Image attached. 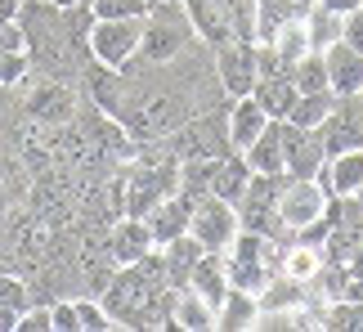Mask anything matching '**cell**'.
Segmentation results:
<instances>
[{"mask_svg": "<svg viewBox=\"0 0 363 332\" xmlns=\"http://www.w3.org/2000/svg\"><path fill=\"white\" fill-rule=\"evenodd\" d=\"M305 301H314L310 287H305L301 279H291V274L278 270L274 279L256 292V314H260V310H296V306H305Z\"/></svg>", "mask_w": 363, "mask_h": 332, "instance_id": "cell-20", "label": "cell"}, {"mask_svg": "<svg viewBox=\"0 0 363 332\" xmlns=\"http://www.w3.org/2000/svg\"><path fill=\"white\" fill-rule=\"evenodd\" d=\"M278 211H283L287 229L296 233V229H305L310 220H318L328 211V189L318 184V179H287L283 198H278Z\"/></svg>", "mask_w": 363, "mask_h": 332, "instance_id": "cell-10", "label": "cell"}, {"mask_svg": "<svg viewBox=\"0 0 363 332\" xmlns=\"http://www.w3.org/2000/svg\"><path fill=\"white\" fill-rule=\"evenodd\" d=\"M314 179L328 189V198H332V193H354L363 184V148H350V153L328 157L323 166H318Z\"/></svg>", "mask_w": 363, "mask_h": 332, "instance_id": "cell-16", "label": "cell"}, {"mask_svg": "<svg viewBox=\"0 0 363 332\" xmlns=\"http://www.w3.org/2000/svg\"><path fill=\"white\" fill-rule=\"evenodd\" d=\"M287 179H291L287 171H274V175L251 171L247 193L238 198V225L251 229V233H260V238H269V243H283V247H291V238H296V233L287 229L283 211H278V198H283Z\"/></svg>", "mask_w": 363, "mask_h": 332, "instance_id": "cell-2", "label": "cell"}, {"mask_svg": "<svg viewBox=\"0 0 363 332\" xmlns=\"http://www.w3.org/2000/svg\"><path fill=\"white\" fill-rule=\"evenodd\" d=\"M247 166L251 171H264V175H274V171H287V157H283V121H269L256 140H251L247 148Z\"/></svg>", "mask_w": 363, "mask_h": 332, "instance_id": "cell-18", "label": "cell"}, {"mask_svg": "<svg viewBox=\"0 0 363 332\" xmlns=\"http://www.w3.org/2000/svg\"><path fill=\"white\" fill-rule=\"evenodd\" d=\"M72 301H77V319H81V328H86V332H108V328H117L113 314L104 310L99 297H72Z\"/></svg>", "mask_w": 363, "mask_h": 332, "instance_id": "cell-33", "label": "cell"}, {"mask_svg": "<svg viewBox=\"0 0 363 332\" xmlns=\"http://www.w3.org/2000/svg\"><path fill=\"white\" fill-rule=\"evenodd\" d=\"M318 265H323V252L318 247H305V243H291L287 247V256H283V274H291V279H301V283H310Z\"/></svg>", "mask_w": 363, "mask_h": 332, "instance_id": "cell-31", "label": "cell"}, {"mask_svg": "<svg viewBox=\"0 0 363 332\" xmlns=\"http://www.w3.org/2000/svg\"><path fill=\"white\" fill-rule=\"evenodd\" d=\"M81 86H72V81H54V77H32L27 72V81L18 86V108L23 117L32 121H45V126H67V121L77 117L81 108Z\"/></svg>", "mask_w": 363, "mask_h": 332, "instance_id": "cell-4", "label": "cell"}, {"mask_svg": "<svg viewBox=\"0 0 363 332\" xmlns=\"http://www.w3.org/2000/svg\"><path fill=\"white\" fill-rule=\"evenodd\" d=\"M139 40H144V18H94L90 27V54L113 72L139 54Z\"/></svg>", "mask_w": 363, "mask_h": 332, "instance_id": "cell-5", "label": "cell"}, {"mask_svg": "<svg viewBox=\"0 0 363 332\" xmlns=\"http://www.w3.org/2000/svg\"><path fill=\"white\" fill-rule=\"evenodd\" d=\"M291 81H296L301 94L332 90V81H328V54H323V50H310L305 59H296V67H291Z\"/></svg>", "mask_w": 363, "mask_h": 332, "instance_id": "cell-28", "label": "cell"}, {"mask_svg": "<svg viewBox=\"0 0 363 332\" xmlns=\"http://www.w3.org/2000/svg\"><path fill=\"white\" fill-rule=\"evenodd\" d=\"M332 99H337L332 90H318V94H301L287 121H291V126H305V131H318V126H323V117H328V108H332Z\"/></svg>", "mask_w": 363, "mask_h": 332, "instance_id": "cell-29", "label": "cell"}, {"mask_svg": "<svg viewBox=\"0 0 363 332\" xmlns=\"http://www.w3.org/2000/svg\"><path fill=\"white\" fill-rule=\"evenodd\" d=\"M283 157H287V175L291 179H314L318 166L328 162V148L318 140V131H305V126L283 121Z\"/></svg>", "mask_w": 363, "mask_h": 332, "instance_id": "cell-9", "label": "cell"}, {"mask_svg": "<svg viewBox=\"0 0 363 332\" xmlns=\"http://www.w3.org/2000/svg\"><path fill=\"white\" fill-rule=\"evenodd\" d=\"M108 247H113V260L117 265H130V260L139 256H148L152 247V233H148V220H139V216H121L113 229H108Z\"/></svg>", "mask_w": 363, "mask_h": 332, "instance_id": "cell-13", "label": "cell"}, {"mask_svg": "<svg viewBox=\"0 0 363 332\" xmlns=\"http://www.w3.org/2000/svg\"><path fill=\"white\" fill-rule=\"evenodd\" d=\"M175 328H189V332H206L216 328V306L206 301L202 292L193 287H179V301H175Z\"/></svg>", "mask_w": 363, "mask_h": 332, "instance_id": "cell-25", "label": "cell"}, {"mask_svg": "<svg viewBox=\"0 0 363 332\" xmlns=\"http://www.w3.org/2000/svg\"><path fill=\"white\" fill-rule=\"evenodd\" d=\"M193 292H202L211 306L220 310V301L229 292V274H225V252H202V260L193 265V279H189Z\"/></svg>", "mask_w": 363, "mask_h": 332, "instance_id": "cell-22", "label": "cell"}, {"mask_svg": "<svg viewBox=\"0 0 363 332\" xmlns=\"http://www.w3.org/2000/svg\"><path fill=\"white\" fill-rule=\"evenodd\" d=\"M310 0H256V45L274 40V32L291 18H305Z\"/></svg>", "mask_w": 363, "mask_h": 332, "instance_id": "cell-23", "label": "cell"}, {"mask_svg": "<svg viewBox=\"0 0 363 332\" xmlns=\"http://www.w3.org/2000/svg\"><path fill=\"white\" fill-rule=\"evenodd\" d=\"M251 99H256L274 121H287L291 108H296V99H301V90H296V81H291V77H256Z\"/></svg>", "mask_w": 363, "mask_h": 332, "instance_id": "cell-17", "label": "cell"}, {"mask_svg": "<svg viewBox=\"0 0 363 332\" xmlns=\"http://www.w3.org/2000/svg\"><path fill=\"white\" fill-rule=\"evenodd\" d=\"M247 179H251V166H247V153L242 148H229L225 157L211 162V193L238 206V198L247 193Z\"/></svg>", "mask_w": 363, "mask_h": 332, "instance_id": "cell-15", "label": "cell"}, {"mask_svg": "<svg viewBox=\"0 0 363 332\" xmlns=\"http://www.w3.org/2000/svg\"><path fill=\"white\" fill-rule=\"evenodd\" d=\"M189 216H193V202L189 198H179V193H171V198H162L152 211L144 216L148 220V233H152V243L166 247L171 238H179V233H189Z\"/></svg>", "mask_w": 363, "mask_h": 332, "instance_id": "cell-14", "label": "cell"}, {"mask_svg": "<svg viewBox=\"0 0 363 332\" xmlns=\"http://www.w3.org/2000/svg\"><path fill=\"white\" fill-rule=\"evenodd\" d=\"M318 140H323L328 157L350 153V148H363V94H337L318 126Z\"/></svg>", "mask_w": 363, "mask_h": 332, "instance_id": "cell-7", "label": "cell"}, {"mask_svg": "<svg viewBox=\"0 0 363 332\" xmlns=\"http://www.w3.org/2000/svg\"><path fill=\"white\" fill-rule=\"evenodd\" d=\"M238 206L206 193V198L193 202V216H189V233L198 238L206 252H229V243L238 238Z\"/></svg>", "mask_w": 363, "mask_h": 332, "instance_id": "cell-6", "label": "cell"}, {"mask_svg": "<svg viewBox=\"0 0 363 332\" xmlns=\"http://www.w3.org/2000/svg\"><path fill=\"white\" fill-rule=\"evenodd\" d=\"M32 63H27V50H0V86H23Z\"/></svg>", "mask_w": 363, "mask_h": 332, "instance_id": "cell-35", "label": "cell"}, {"mask_svg": "<svg viewBox=\"0 0 363 332\" xmlns=\"http://www.w3.org/2000/svg\"><path fill=\"white\" fill-rule=\"evenodd\" d=\"M323 328L328 332H363V301H328Z\"/></svg>", "mask_w": 363, "mask_h": 332, "instance_id": "cell-30", "label": "cell"}, {"mask_svg": "<svg viewBox=\"0 0 363 332\" xmlns=\"http://www.w3.org/2000/svg\"><path fill=\"white\" fill-rule=\"evenodd\" d=\"M269 45L283 54V63L287 67H296V59H305V54H310L314 45H310V27H305V18H291V23H283L274 32V40Z\"/></svg>", "mask_w": 363, "mask_h": 332, "instance_id": "cell-27", "label": "cell"}, {"mask_svg": "<svg viewBox=\"0 0 363 332\" xmlns=\"http://www.w3.org/2000/svg\"><path fill=\"white\" fill-rule=\"evenodd\" d=\"M94 18H144L152 9L148 0H90Z\"/></svg>", "mask_w": 363, "mask_h": 332, "instance_id": "cell-34", "label": "cell"}, {"mask_svg": "<svg viewBox=\"0 0 363 332\" xmlns=\"http://www.w3.org/2000/svg\"><path fill=\"white\" fill-rule=\"evenodd\" d=\"M216 77L229 99H242L256 86V40H229L216 50Z\"/></svg>", "mask_w": 363, "mask_h": 332, "instance_id": "cell-8", "label": "cell"}, {"mask_svg": "<svg viewBox=\"0 0 363 332\" xmlns=\"http://www.w3.org/2000/svg\"><path fill=\"white\" fill-rule=\"evenodd\" d=\"M341 40H350L354 50H363V5L345 13V32H341Z\"/></svg>", "mask_w": 363, "mask_h": 332, "instance_id": "cell-37", "label": "cell"}, {"mask_svg": "<svg viewBox=\"0 0 363 332\" xmlns=\"http://www.w3.org/2000/svg\"><path fill=\"white\" fill-rule=\"evenodd\" d=\"M305 27H310V45L328 50L332 40H341V32H345V13H332V9L318 5V0H310V9H305Z\"/></svg>", "mask_w": 363, "mask_h": 332, "instance_id": "cell-26", "label": "cell"}, {"mask_svg": "<svg viewBox=\"0 0 363 332\" xmlns=\"http://www.w3.org/2000/svg\"><path fill=\"white\" fill-rule=\"evenodd\" d=\"M256 323V292H242V287H229L225 301L216 310V328L220 332H238Z\"/></svg>", "mask_w": 363, "mask_h": 332, "instance_id": "cell-24", "label": "cell"}, {"mask_svg": "<svg viewBox=\"0 0 363 332\" xmlns=\"http://www.w3.org/2000/svg\"><path fill=\"white\" fill-rule=\"evenodd\" d=\"M323 54H328L332 94H363V50H354L350 40H332Z\"/></svg>", "mask_w": 363, "mask_h": 332, "instance_id": "cell-11", "label": "cell"}, {"mask_svg": "<svg viewBox=\"0 0 363 332\" xmlns=\"http://www.w3.org/2000/svg\"><path fill=\"white\" fill-rule=\"evenodd\" d=\"M233 104V99H229ZM229 104H216V108H202L198 117H189L179 131L171 135H162L166 148L179 157V162H193V157H202V162H216V157H225L233 140H229Z\"/></svg>", "mask_w": 363, "mask_h": 332, "instance_id": "cell-3", "label": "cell"}, {"mask_svg": "<svg viewBox=\"0 0 363 332\" xmlns=\"http://www.w3.org/2000/svg\"><path fill=\"white\" fill-rule=\"evenodd\" d=\"M269 121H274V117L264 113V108L251 99V94L233 99V104H229V140H233V148H247L264 126H269Z\"/></svg>", "mask_w": 363, "mask_h": 332, "instance_id": "cell-21", "label": "cell"}, {"mask_svg": "<svg viewBox=\"0 0 363 332\" xmlns=\"http://www.w3.org/2000/svg\"><path fill=\"white\" fill-rule=\"evenodd\" d=\"M193 40H202V36L193 32L184 0H162V5H152L144 13V40H139V54L130 63H139V67L144 63H171Z\"/></svg>", "mask_w": 363, "mask_h": 332, "instance_id": "cell-1", "label": "cell"}, {"mask_svg": "<svg viewBox=\"0 0 363 332\" xmlns=\"http://www.w3.org/2000/svg\"><path fill=\"white\" fill-rule=\"evenodd\" d=\"M354 198H359V202H363V184H359V189H354Z\"/></svg>", "mask_w": 363, "mask_h": 332, "instance_id": "cell-39", "label": "cell"}, {"mask_svg": "<svg viewBox=\"0 0 363 332\" xmlns=\"http://www.w3.org/2000/svg\"><path fill=\"white\" fill-rule=\"evenodd\" d=\"M148 5H162V0H148Z\"/></svg>", "mask_w": 363, "mask_h": 332, "instance_id": "cell-41", "label": "cell"}, {"mask_svg": "<svg viewBox=\"0 0 363 332\" xmlns=\"http://www.w3.org/2000/svg\"><path fill=\"white\" fill-rule=\"evenodd\" d=\"M216 5L229 13L233 36H238V40H256V0H216Z\"/></svg>", "mask_w": 363, "mask_h": 332, "instance_id": "cell-32", "label": "cell"}, {"mask_svg": "<svg viewBox=\"0 0 363 332\" xmlns=\"http://www.w3.org/2000/svg\"><path fill=\"white\" fill-rule=\"evenodd\" d=\"M202 252H206V247L193 238V233H179V238H171V243L162 247V256H166V279H171L175 292H179V287H189L193 265L202 260Z\"/></svg>", "mask_w": 363, "mask_h": 332, "instance_id": "cell-19", "label": "cell"}, {"mask_svg": "<svg viewBox=\"0 0 363 332\" xmlns=\"http://www.w3.org/2000/svg\"><path fill=\"white\" fill-rule=\"evenodd\" d=\"M184 9H189V23H193V32L202 36V45L206 50H220V45H229V40H238L233 36V23H229V13L216 5V0H184Z\"/></svg>", "mask_w": 363, "mask_h": 332, "instance_id": "cell-12", "label": "cell"}, {"mask_svg": "<svg viewBox=\"0 0 363 332\" xmlns=\"http://www.w3.org/2000/svg\"><path fill=\"white\" fill-rule=\"evenodd\" d=\"M54 5H77V0H54Z\"/></svg>", "mask_w": 363, "mask_h": 332, "instance_id": "cell-40", "label": "cell"}, {"mask_svg": "<svg viewBox=\"0 0 363 332\" xmlns=\"http://www.w3.org/2000/svg\"><path fill=\"white\" fill-rule=\"evenodd\" d=\"M50 314H54V328L59 332H81V319H77V301L72 297H59L50 306Z\"/></svg>", "mask_w": 363, "mask_h": 332, "instance_id": "cell-36", "label": "cell"}, {"mask_svg": "<svg viewBox=\"0 0 363 332\" xmlns=\"http://www.w3.org/2000/svg\"><path fill=\"white\" fill-rule=\"evenodd\" d=\"M323 9H332V13H350V9H359L363 0H318Z\"/></svg>", "mask_w": 363, "mask_h": 332, "instance_id": "cell-38", "label": "cell"}]
</instances>
